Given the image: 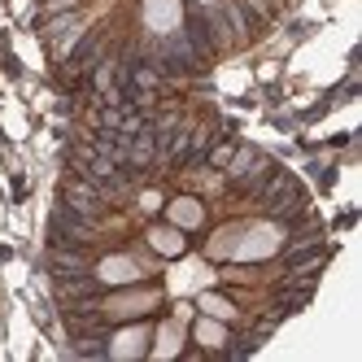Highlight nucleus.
Wrapping results in <instances>:
<instances>
[{
  "mask_svg": "<svg viewBox=\"0 0 362 362\" xmlns=\"http://www.w3.org/2000/svg\"><path fill=\"white\" fill-rule=\"evenodd\" d=\"M197 341H201V345H210V349H214V345H223V341H227V327H223V319L205 315V319L197 323Z\"/></svg>",
  "mask_w": 362,
  "mask_h": 362,
  "instance_id": "nucleus-9",
  "label": "nucleus"
},
{
  "mask_svg": "<svg viewBox=\"0 0 362 362\" xmlns=\"http://www.w3.org/2000/svg\"><path fill=\"white\" fill-rule=\"evenodd\" d=\"M279 227L275 223H253V227H240L236 231V245H231V257L236 262H257V257H271L279 249Z\"/></svg>",
  "mask_w": 362,
  "mask_h": 362,
  "instance_id": "nucleus-1",
  "label": "nucleus"
},
{
  "mask_svg": "<svg viewBox=\"0 0 362 362\" xmlns=\"http://www.w3.org/2000/svg\"><path fill=\"white\" fill-rule=\"evenodd\" d=\"M179 22H184V5H179V0H144V27L148 31L166 35Z\"/></svg>",
  "mask_w": 362,
  "mask_h": 362,
  "instance_id": "nucleus-2",
  "label": "nucleus"
},
{
  "mask_svg": "<svg viewBox=\"0 0 362 362\" xmlns=\"http://www.w3.org/2000/svg\"><path fill=\"white\" fill-rule=\"evenodd\" d=\"M166 218H170L179 231H192V227H201L205 210H201V201H192V197H175V201L166 205Z\"/></svg>",
  "mask_w": 362,
  "mask_h": 362,
  "instance_id": "nucleus-5",
  "label": "nucleus"
},
{
  "mask_svg": "<svg viewBox=\"0 0 362 362\" xmlns=\"http://www.w3.org/2000/svg\"><path fill=\"white\" fill-rule=\"evenodd\" d=\"M148 245L158 249L162 257H179V253H184V231H179L175 223L170 227H153L148 231Z\"/></svg>",
  "mask_w": 362,
  "mask_h": 362,
  "instance_id": "nucleus-7",
  "label": "nucleus"
},
{
  "mask_svg": "<svg viewBox=\"0 0 362 362\" xmlns=\"http://www.w3.org/2000/svg\"><path fill=\"white\" fill-rule=\"evenodd\" d=\"M170 284L179 293L184 288H201V284H210V267H201V262H188V267H179L175 275H170Z\"/></svg>",
  "mask_w": 362,
  "mask_h": 362,
  "instance_id": "nucleus-8",
  "label": "nucleus"
},
{
  "mask_svg": "<svg viewBox=\"0 0 362 362\" xmlns=\"http://www.w3.org/2000/svg\"><path fill=\"white\" fill-rule=\"evenodd\" d=\"M144 349H148V327H144V323L122 327L114 341H110V358H118V362H132V358H140Z\"/></svg>",
  "mask_w": 362,
  "mask_h": 362,
  "instance_id": "nucleus-3",
  "label": "nucleus"
},
{
  "mask_svg": "<svg viewBox=\"0 0 362 362\" xmlns=\"http://www.w3.org/2000/svg\"><path fill=\"white\" fill-rule=\"evenodd\" d=\"M153 301H158L153 293H140V297H118V301H110V310H114V315H140V310H148Z\"/></svg>",
  "mask_w": 362,
  "mask_h": 362,
  "instance_id": "nucleus-10",
  "label": "nucleus"
},
{
  "mask_svg": "<svg viewBox=\"0 0 362 362\" xmlns=\"http://www.w3.org/2000/svg\"><path fill=\"white\" fill-rule=\"evenodd\" d=\"M179 349H184V323L170 319L158 327V345H153V358H175Z\"/></svg>",
  "mask_w": 362,
  "mask_h": 362,
  "instance_id": "nucleus-6",
  "label": "nucleus"
},
{
  "mask_svg": "<svg viewBox=\"0 0 362 362\" xmlns=\"http://www.w3.org/2000/svg\"><path fill=\"white\" fill-rule=\"evenodd\" d=\"M201 5H214V0H201Z\"/></svg>",
  "mask_w": 362,
  "mask_h": 362,
  "instance_id": "nucleus-12",
  "label": "nucleus"
},
{
  "mask_svg": "<svg viewBox=\"0 0 362 362\" xmlns=\"http://www.w3.org/2000/svg\"><path fill=\"white\" fill-rule=\"evenodd\" d=\"M96 275L105 279V284H132V279H140V262H136V257H127V253H114V257H100Z\"/></svg>",
  "mask_w": 362,
  "mask_h": 362,
  "instance_id": "nucleus-4",
  "label": "nucleus"
},
{
  "mask_svg": "<svg viewBox=\"0 0 362 362\" xmlns=\"http://www.w3.org/2000/svg\"><path fill=\"white\" fill-rule=\"evenodd\" d=\"M201 310L214 315V319H231V315H236V305H231L227 297H218V293H201Z\"/></svg>",
  "mask_w": 362,
  "mask_h": 362,
  "instance_id": "nucleus-11",
  "label": "nucleus"
}]
</instances>
